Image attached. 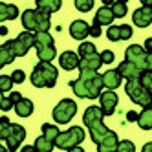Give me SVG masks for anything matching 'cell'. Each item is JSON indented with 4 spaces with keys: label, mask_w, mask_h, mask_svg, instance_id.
<instances>
[{
    "label": "cell",
    "mask_w": 152,
    "mask_h": 152,
    "mask_svg": "<svg viewBox=\"0 0 152 152\" xmlns=\"http://www.w3.org/2000/svg\"><path fill=\"white\" fill-rule=\"evenodd\" d=\"M132 22L137 28H148L152 24V7H145V6L137 7L132 15Z\"/></svg>",
    "instance_id": "obj_13"
},
{
    "label": "cell",
    "mask_w": 152,
    "mask_h": 152,
    "mask_svg": "<svg viewBox=\"0 0 152 152\" xmlns=\"http://www.w3.org/2000/svg\"><path fill=\"white\" fill-rule=\"evenodd\" d=\"M11 121L6 117V115H2L0 117V141H6L7 137H9V134H11Z\"/></svg>",
    "instance_id": "obj_30"
},
{
    "label": "cell",
    "mask_w": 152,
    "mask_h": 152,
    "mask_svg": "<svg viewBox=\"0 0 152 152\" xmlns=\"http://www.w3.org/2000/svg\"><path fill=\"white\" fill-rule=\"evenodd\" d=\"M119 29H121V40H128L130 37L134 35V31H132V28H130V26H126V24H123V26H119Z\"/></svg>",
    "instance_id": "obj_39"
},
{
    "label": "cell",
    "mask_w": 152,
    "mask_h": 152,
    "mask_svg": "<svg viewBox=\"0 0 152 152\" xmlns=\"http://www.w3.org/2000/svg\"><path fill=\"white\" fill-rule=\"evenodd\" d=\"M117 152H136V145L128 139H123V141H119V145H117Z\"/></svg>",
    "instance_id": "obj_36"
},
{
    "label": "cell",
    "mask_w": 152,
    "mask_h": 152,
    "mask_svg": "<svg viewBox=\"0 0 152 152\" xmlns=\"http://www.w3.org/2000/svg\"><path fill=\"white\" fill-rule=\"evenodd\" d=\"M121 83H123V77L119 75L117 70H108V72L103 73V86H104L106 90L114 92L115 88H119V86H121Z\"/></svg>",
    "instance_id": "obj_17"
},
{
    "label": "cell",
    "mask_w": 152,
    "mask_h": 152,
    "mask_svg": "<svg viewBox=\"0 0 152 152\" xmlns=\"http://www.w3.org/2000/svg\"><path fill=\"white\" fill-rule=\"evenodd\" d=\"M125 92L126 95L132 99V103L143 106V108H148L152 106V95L143 88V84L139 83V79H134V81H126L125 84Z\"/></svg>",
    "instance_id": "obj_6"
},
{
    "label": "cell",
    "mask_w": 152,
    "mask_h": 152,
    "mask_svg": "<svg viewBox=\"0 0 152 152\" xmlns=\"http://www.w3.org/2000/svg\"><path fill=\"white\" fill-rule=\"evenodd\" d=\"M75 114H77V103L73 99H62L53 108V121L57 125H66L68 121L73 119Z\"/></svg>",
    "instance_id": "obj_7"
},
{
    "label": "cell",
    "mask_w": 152,
    "mask_h": 152,
    "mask_svg": "<svg viewBox=\"0 0 152 152\" xmlns=\"http://www.w3.org/2000/svg\"><path fill=\"white\" fill-rule=\"evenodd\" d=\"M11 79H13L15 84H22V83L26 81V73H24L22 70H15V72L11 73Z\"/></svg>",
    "instance_id": "obj_38"
},
{
    "label": "cell",
    "mask_w": 152,
    "mask_h": 152,
    "mask_svg": "<svg viewBox=\"0 0 152 152\" xmlns=\"http://www.w3.org/2000/svg\"><path fill=\"white\" fill-rule=\"evenodd\" d=\"M59 64H61L62 70L72 72L75 68H79L81 57H79V53H75V51H64V53H61V55H59Z\"/></svg>",
    "instance_id": "obj_14"
},
{
    "label": "cell",
    "mask_w": 152,
    "mask_h": 152,
    "mask_svg": "<svg viewBox=\"0 0 152 152\" xmlns=\"http://www.w3.org/2000/svg\"><path fill=\"white\" fill-rule=\"evenodd\" d=\"M99 55H101V61H103V64H110V62H114V59H115L114 51H110V50H104V51H101Z\"/></svg>",
    "instance_id": "obj_37"
},
{
    "label": "cell",
    "mask_w": 152,
    "mask_h": 152,
    "mask_svg": "<svg viewBox=\"0 0 152 152\" xmlns=\"http://www.w3.org/2000/svg\"><path fill=\"white\" fill-rule=\"evenodd\" d=\"M110 9H112L115 18H123L126 15V11H128V6H126V2H123V0H115V2L110 6Z\"/></svg>",
    "instance_id": "obj_29"
},
{
    "label": "cell",
    "mask_w": 152,
    "mask_h": 152,
    "mask_svg": "<svg viewBox=\"0 0 152 152\" xmlns=\"http://www.w3.org/2000/svg\"><path fill=\"white\" fill-rule=\"evenodd\" d=\"M139 83L143 84V88L152 95V72H143V73H141Z\"/></svg>",
    "instance_id": "obj_32"
},
{
    "label": "cell",
    "mask_w": 152,
    "mask_h": 152,
    "mask_svg": "<svg viewBox=\"0 0 152 152\" xmlns=\"http://www.w3.org/2000/svg\"><path fill=\"white\" fill-rule=\"evenodd\" d=\"M114 18H115V17H114V13H112V9L101 6L99 9H97L95 17H94V22L99 24V26H108V28H110L112 22H114Z\"/></svg>",
    "instance_id": "obj_18"
},
{
    "label": "cell",
    "mask_w": 152,
    "mask_h": 152,
    "mask_svg": "<svg viewBox=\"0 0 152 152\" xmlns=\"http://www.w3.org/2000/svg\"><path fill=\"white\" fill-rule=\"evenodd\" d=\"M99 103H101L99 106H101L103 114H104V115H112V114L115 112V108H117L119 97H117V94H115V92L106 90V92H103V94H101V97H99Z\"/></svg>",
    "instance_id": "obj_11"
},
{
    "label": "cell",
    "mask_w": 152,
    "mask_h": 152,
    "mask_svg": "<svg viewBox=\"0 0 152 152\" xmlns=\"http://www.w3.org/2000/svg\"><path fill=\"white\" fill-rule=\"evenodd\" d=\"M22 26L31 33H48L50 29V15L39 9H26L22 13Z\"/></svg>",
    "instance_id": "obj_3"
},
{
    "label": "cell",
    "mask_w": 152,
    "mask_h": 152,
    "mask_svg": "<svg viewBox=\"0 0 152 152\" xmlns=\"http://www.w3.org/2000/svg\"><path fill=\"white\" fill-rule=\"evenodd\" d=\"M68 152H84V148L83 147H75V148H70Z\"/></svg>",
    "instance_id": "obj_47"
},
{
    "label": "cell",
    "mask_w": 152,
    "mask_h": 152,
    "mask_svg": "<svg viewBox=\"0 0 152 152\" xmlns=\"http://www.w3.org/2000/svg\"><path fill=\"white\" fill-rule=\"evenodd\" d=\"M11 108H15V104H13L11 101H9L7 97H6V99L2 101V104H0V110H2V112H9Z\"/></svg>",
    "instance_id": "obj_40"
},
{
    "label": "cell",
    "mask_w": 152,
    "mask_h": 152,
    "mask_svg": "<svg viewBox=\"0 0 152 152\" xmlns=\"http://www.w3.org/2000/svg\"><path fill=\"white\" fill-rule=\"evenodd\" d=\"M18 7L15 4H4L0 2V22H4V20H15L18 18Z\"/></svg>",
    "instance_id": "obj_22"
},
{
    "label": "cell",
    "mask_w": 152,
    "mask_h": 152,
    "mask_svg": "<svg viewBox=\"0 0 152 152\" xmlns=\"http://www.w3.org/2000/svg\"><path fill=\"white\" fill-rule=\"evenodd\" d=\"M90 130V137H92V141H94V143L95 145H99L101 143V141L108 136V134H110L112 132V130L110 128H108L104 123H99V125H94L92 128H88Z\"/></svg>",
    "instance_id": "obj_21"
},
{
    "label": "cell",
    "mask_w": 152,
    "mask_h": 152,
    "mask_svg": "<svg viewBox=\"0 0 152 152\" xmlns=\"http://www.w3.org/2000/svg\"><path fill=\"white\" fill-rule=\"evenodd\" d=\"M117 145H119L117 134L112 130V132L108 134L99 145H97V152H117Z\"/></svg>",
    "instance_id": "obj_19"
},
{
    "label": "cell",
    "mask_w": 152,
    "mask_h": 152,
    "mask_svg": "<svg viewBox=\"0 0 152 152\" xmlns=\"http://www.w3.org/2000/svg\"><path fill=\"white\" fill-rule=\"evenodd\" d=\"M90 35H92V37H95V39H97V37H101V26L94 22V24L90 26Z\"/></svg>",
    "instance_id": "obj_41"
},
{
    "label": "cell",
    "mask_w": 152,
    "mask_h": 152,
    "mask_svg": "<svg viewBox=\"0 0 152 152\" xmlns=\"http://www.w3.org/2000/svg\"><path fill=\"white\" fill-rule=\"evenodd\" d=\"M101 66H103L101 55H99V53H94V55H88V57H83V59H81L79 70H92V72H97Z\"/></svg>",
    "instance_id": "obj_20"
},
{
    "label": "cell",
    "mask_w": 152,
    "mask_h": 152,
    "mask_svg": "<svg viewBox=\"0 0 152 152\" xmlns=\"http://www.w3.org/2000/svg\"><path fill=\"white\" fill-rule=\"evenodd\" d=\"M26 139V128L18 123H13L11 125V134L6 139V148L7 152H17L22 145V141Z\"/></svg>",
    "instance_id": "obj_10"
},
{
    "label": "cell",
    "mask_w": 152,
    "mask_h": 152,
    "mask_svg": "<svg viewBox=\"0 0 152 152\" xmlns=\"http://www.w3.org/2000/svg\"><path fill=\"white\" fill-rule=\"evenodd\" d=\"M95 51V44H92V42H81L79 44V57H88V55H94Z\"/></svg>",
    "instance_id": "obj_31"
},
{
    "label": "cell",
    "mask_w": 152,
    "mask_h": 152,
    "mask_svg": "<svg viewBox=\"0 0 152 152\" xmlns=\"http://www.w3.org/2000/svg\"><path fill=\"white\" fill-rule=\"evenodd\" d=\"M0 35H7V28H4V26H0Z\"/></svg>",
    "instance_id": "obj_48"
},
{
    "label": "cell",
    "mask_w": 152,
    "mask_h": 152,
    "mask_svg": "<svg viewBox=\"0 0 152 152\" xmlns=\"http://www.w3.org/2000/svg\"><path fill=\"white\" fill-rule=\"evenodd\" d=\"M57 77L59 70L51 62H39L31 72L29 81L35 88H53L57 84Z\"/></svg>",
    "instance_id": "obj_2"
},
{
    "label": "cell",
    "mask_w": 152,
    "mask_h": 152,
    "mask_svg": "<svg viewBox=\"0 0 152 152\" xmlns=\"http://www.w3.org/2000/svg\"><path fill=\"white\" fill-rule=\"evenodd\" d=\"M33 101L31 99H26V97H22V101H18L15 104V112L18 117H29L31 114H33Z\"/></svg>",
    "instance_id": "obj_24"
},
{
    "label": "cell",
    "mask_w": 152,
    "mask_h": 152,
    "mask_svg": "<svg viewBox=\"0 0 152 152\" xmlns=\"http://www.w3.org/2000/svg\"><path fill=\"white\" fill-rule=\"evenodd\" d=\"M117 72H119V75H121V77H125L126 81H134V79H139L141 77V72L136 64H132V62H128V61H123L121 64H119V66L115 68Z\"/></svg>",
    "instance_id": "obj_15"
},
{
    "label": "cell",
    "mask_w": 152,
    "mask_h": 152,
    "mask_svg": "<svg viewBox=\"0 0 152 152\" xmlns=\"http://www.w3.org/2000/svg\"><path fill=\"white\" fill-rule=\"evenodd\" d=\"M4 99H6V97H4V94L0 92V104H2V101H4Z\"/></svg>",
    "instance_id": "obj_50"
},
{
    "label": "cell",
    "mask_w": 152,
    "mask_h": 152,
    "mask_svg": "<svg viewBox=\"0 0 152 152\" xmlns=\"http://www.w3.org/2000/svg\"><path fill=\"white\" fill-rule=\"evenodd\" d=\"M0 152H7V148H6V147H2V143H0Z\"/></svg>",
    "instance_id": "obj_49"
},
{
    "label": "cell",
    "mask_w": 152,
    "mask_h": 152,
    "mask_svg": "<svg viewBox=\"0 0 152 152\" xmlns=\"http://www.w3.org/2000/svg\"><path fill=\"white\" fill-rule=\"evenodd\" d=\"M40 130H42V136H44L48 141H51V143H55V139L61 134V130L57 128V125H51V123H44Z\"/></svg>",
    "instance_id": "obj_27"
},
{
    "label": "cell",
    "mask_w": 152,
    "mask_h": 152,
    "mask_svg": "<svg viewBox=\"0 0 152 152\" xmlns=\"http://www.w3.org/2000/svg\"><path fill=\"white\" fill-rule=\"evenodd\" d=\"M141 152H152V141L145 143V145H143V148H141Z\"/></svg>",
    "instance_id": "obj_46"
},
{
    "label": "cell",
    "mask_w": 152,
    "mask_h": 152,
    "mask_svg": "<svg viewBox=\"0 0 152 152\" xmlns=\"http://www.w3.org/2000/svg\"><path fill=\"white\" fill-rule=\"evenodd\" d=\"M70 35L75 40H83L90 35V26L84 22V20H73L70 24Z\"/></svg>",
    "instance_id": "obj_16"
},
{
    "label": "cell",
    "mask_w": 152,
    "mask_h": 152,
    "mask_svg": "<svg viewBox=\"0 0 152 152\" xmlns=\"http://www.w3.org/2000/svg\"><path fill=\"white\" fill-rule=\"evenodd\" d=\"M75 7H77L81 13H88L94 7V0H75Z\"/></svg>",
    "instance_id": "obj_35"
},
{
    "label": "cell",
    "mask_w": 152,
    "mask_h": 152,
    "mask_svg": "<svg viewBox=\"0 0 152 152\" xmlns=\"http://www.w3.org/2000/svg\"><path fill=\"white\" fill-rule=\"evenodd\" d=\"M70 88L81 99H97L103 94V75H97L94 79H73L70 81Z\"/></svg>",
    "instance_id": "obj_1"
},
{
    "label": "cell",
    "mask_w": 152,
    "mask_h": 152,
    "mask_svg": "<svg viewBox=\"0 0 152 152\" xmlns=\"http://www.w3.org/2000/svg\"><path fill=\"white\" fill-rule=\"evenodd\" d=\"M33 147L37 148V152H51L53 148H55V143H51V141H48L44 136H39L35 139Z\"/></svg>",
    "instance_id": "obj_28"
},
{
    "label": "cell",
    "mask_w": 152,
    "mask_h": 152,
    "mask_svg": "<svg viewBox=\"0 0 152 152\" xmlns=\"http://www.w3.org/2000/svg\"><path fill=\"white\" fill-rule=\"evenodd\" d=\"M106 37H108V40H112V42H119L121 40V29H119V26H110L108 28V31H106Z\"/></svg>",
    "instance_id": "obj_34"
},
{
    "label": "cell",
    "mask_w": 152,
    "mask_h": 152,
    "mask_svg": "<svg viewBox=\"0 0 152 152\" xmlns=\"http://www.w3.org/2000/svg\"><path fill=\"white\" fill-rule=\"evenodd\" d=\"M35 48L40 62H51L57 55L55 40L50 33H35Z\"/></svg>",
    "instance_id": "obj_4"
},
{
    "label": "cell",
    "mask_w": 152,
    "mask_h": 152,
    "mask_svg": "<svg viewBox=\"0 0 152 152\" xmlns=\"http://www.w3.org/2000/svg\"><path fill=\"white\" fill-rule=\"evenodd\" d=\"M7 99L11 101L13 104H17L18 101H22V95H20L18 92H9V95H7Z\"/></svg>",
    "instance_id": "obj_43"
},
{
    "label": "cell",
    "mask_w": 152,
    "mask_h": 152,
    "mask_svg": "<svg viewBox=\"0 0 152 152\" xmlns=\"http://www.w3.org/2000/svg\"><path fill=\"white\" fill-rule=\"evenodd\" d=\"M62 6L61 0H37V9L42 13H46V15H51V13H55L59 11Z\"/></svg>",
    "instance_id": "obj_23"
},
{
    "label": "cell",
    "mask_w": 152,
    "mask_h": 152,
    "mask_svg": "<svg viewBox=\"0 0 152 152\" xmlns=\"http://www.w3.org/2000/svg\"><path fill=\"white\" fill-rule=\"evenodd\" d=\"M13 79H11V75H0V92H11L13 88Z\"/></svg>",
    "instance_id": "obj_33"
},
{
    "label": "cell",
    "mask_w": 152,
    "mask_h": 152,
    "mask_svg": "<svg viewBox=\"0 0 152 152\" xmlns=\"http://www.w3.org/2000/svg\"><path fill=\"white\" fill-rule=\"evenodd\" d=\"M20 152H37V148H35L33 145H26V147L20 148Z\"/></svg>",
    "instance_id": "obj_45"
},
{
    "label": "cell",
    "mask_w": 152,
    "mask_h": 152,
    "mask_svg": "<svg viewBox=\"0 0 152 152\" xmlns=\"http://www.w3.org/2000/svg\"><path fill=\"white\" fill-rule=\"evenodd\" d=\"M15 59H17V57H15V53L11 51V46H9L7 42L0 46V70H2L6 64H11Z\"/></svg>",
    "instance_id": "obj_26"
},
{
    "label": "cell",
    "mask_w": 152,
    "mask_h": 152,
    "mask_svg": "<svg viewBox=\"0 0 152 152\" xmlns=\"http://www.w3.org/2000/svg\"><path fill=\"white\" fill-rule=\"evenodd\" d=\"M103 119H104V114L101 110V106H88L83 114V123L88 128H92L94 125L103 123Z\"/></svg>",
    "instance_id": "obj_12"
},
{
    "label": "cell",
    "mask_w": 152,
    "mask_h": 152,
    "mask_svg": "<svg viewBox=\"0 0 152 152\" xmlns=\"http://www.w3.org/2000/svg\"><path fill=\"white\" fill-rule=\"evenodd\" d=\"M84 130L81 126H72L68 128L66 132H61L59 137L55 139V147L61 148V150H70V148H75V147H81V143L84 141Z\"/></svg>",
    "instance_id": "obj_5"
},
{
    "label": "cell",
    "mask_w": 152,
    "mask_h": 152,
    "mask_svg": "<svg viewBox=\"0 0 152 152\" xmlns=\"http://www.w3.org/2000/svg\"><path fill=\"white\" fill-rule=\"evenodd\" d=\"M137 125H139L141 130H152V106L141 110L139 119H137Z\"/></svg>",
    "instance_id": "obj_25"
},
{
    "label": "cell",
    "mask_w": 152,
    "mask_h": 152,
    "mask_svg": "<svg viewBox=\"0 0 152 152\" xmlns=\"http://www.w3.org/2000/svg\"><path fill=\"white\" fill-rule=\"evenodd\" d=\"M143 50H145L147 53H152V37H148V39L145 40V44H143Z\"/></svg>",
    "instance_id": "obj_44"
},
{
    "label": "cell",
    "mask_w": 152,
    "mask_h": 152,
    "mask_svg": "<svg viewBox=\"0 0 152 152\" xmlns=\"http://www.w3.org/2000/svg\"><path fill=\"white\" fill-rule=\"evenodd\" d=\"M125 61L136 64L141 72H147V51L139 44H130L125 51Z\"/></svg>",
    "instance_id": "obj_9"
},
{
    "label": "cell",
    "mask_w": 152,
    "mask_h": 152,
    "mask_svg": "<svg viewBox=\"0 0 152 152\" xmlns=\"http://www.w3.org/2000/svg\"><path fill=\"white\" fill-rule=\"evenodd\" d=\"M7 44L11 46V51L15 53V57H24L26 53L35 46V33H31V31H22L17 39L7 40Z\"/></svg>",
    "instance_id": "obj_8"
},
{
    "label": "cell",
    "mask_w": 152,
    "mask_h": 152,
    "mask_svg": "<svg viewBox=\"0 0 152 152\" xmlns=\"http://www.w3.org/2000/svg\"><path fill=\"white\" fill-rule=\"evenodd\" d=\"M137 119H139V114L134 112V110H128L126 112V121L128 123H137Z\"/></svg>",
    "instance_id": "obj_42"
}]
</instances>
